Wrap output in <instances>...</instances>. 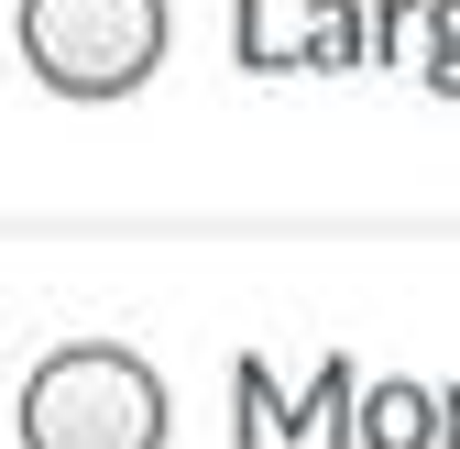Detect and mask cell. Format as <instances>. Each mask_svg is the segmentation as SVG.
Instances as JSON below:
<instances>
[{
	"instance_id": "6da1fadb",
	"label": "cell",
	"mask_w": 460,
	"mask_h": 449,
	"mask_svg": "<svg viewBox=\"0 0 460 449\" xmlns=\"http://www.w3.org/2000/svg\"><path fill=\"white\" fill-rule=\"evenodd\" d=\"M22 449H164V383L121 340H66L22 373Z\"/></svg>"
},
{
	"instance_id": "7a4b0ae2",
	"label": "cell",
	"mask_w": 460,
	"mask_h": 449,
	"mask_svg": "<svg viewBox=\"0 0 460 449\" xmlns=\"http://www.w3.org/2000/svg\"><path fill=\"white\" fill-rule=\"evenodd\" d=\"M12 44L55 99H132L164 66V0H22Z\"/></svg>"
},
{
	"instance_id": "3957f363",
	"label": "cell",
	"mask_w": 460,
	"mask_h": 449,
	"mask_svg": "<svg viewBox=\"0 0 460 449\" xmlns=\"http://www.w3.org/2000/svg\"><path fill=\"white\" fill-rule=\"evenodd\" d=\"M351 449H438V395L406 373H384L362 383V406H351Z\"/></svg>"
},
{
	"instance_id": "277c9868",
	"label": "cell",
	"mask_w": 460,
	"mask_h": 449,
	"mask_svg": "<svg viewBox=\"0 0 460 449\" xmlns=\"http://www.w3.org/2000/svg\"><path fill=\"white\" fill-rule=\"evenodd\" d=\"M230 55H242V77H296L307 66V12L285 22V0H230Z\"/></svg>"
},
{
	"instance_id": "5b68a950",
	"label": "cell",
	"mask_w": 460,
	"mask_h": 449,
	"mask_svg": "<svg viewBox=\"0 0 460 449\" xmlns=\"http://www.w3.org/2000/svg\"><path fill=\"white\" fill-rule=\"evenodd\" d=\"M296 12H307V77L373 66V0H296Z\"/></svg>"
},
{
	"instance_id": "8992f818",
	"label": "cell",
	"mask_w": 460,
	"mask_h": 449,
	"mask_svg": "<svg viewBox=\"0 0 460 449\" xmlns=\"http://www.w3.org/2000/svg\"><path fill=\"white\" fill-rule=\"evenodd\" d=\"M285 383H274V362L263 351H242L230 362V449H285Z\"/></svg>"
},
{
	"instance_id": "52a82bcc",
	"label": "cell",
	"mask_w": 460,
	"mask_h": 449,
	"mask_svg": "<svg viewBox=\"0 0 460 449\" xmlns=\"http://www.w3.org/2000/svg\"><path fill=\"white\" fill-rule=\"evenodd\" d=\"M417 88L460 99V0H428V55H417Z\"/></svg>"
},
{
	"instance_id": "ba28073f",
	"label": "cell",
	"mask_w": 460,
	"mask_h": 449,
	"mask_svg": "<svg viewBox=\"0 0 460 449\" xmlns=\"http://www.w3.org/2000/svg\"><path fill=\"white\" fill-rule=\"evenodd\" d=\"M428 55V0H373V66H417Z\"/></svg>"
},
{
	"instance_id": "9c48e42d",
	"label": "cell",
	"mask_w": 460,
	"mask_h": 449,
	"mask_svg": "<svg viewBox=\"0 0 460 449\" xmlns=\"http://www.w3.org/2000/svg\"><path fill=\"white\" fill-rule=\"evenodd\" d=\"M438 449H460V383L438 395Z\"/></svg>"
}]
</instances>
